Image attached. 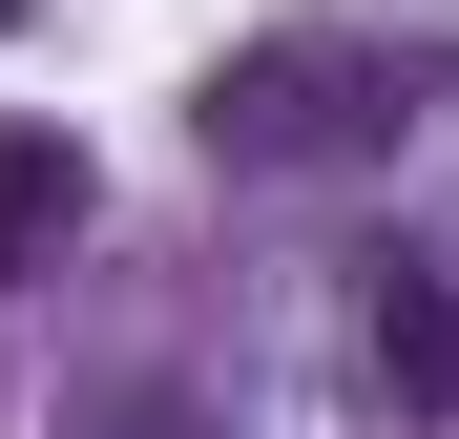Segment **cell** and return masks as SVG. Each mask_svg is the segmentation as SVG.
Returning a JSON list of instances; mask_svg holds the SVG:
<instances>
[{
  "instance_id": "obj_3",
  "label": "cell",
  "mask_w": 459,
  "mask_h": 439,
  "mask_svg": "<svg viewBox=\"0 0 459 439\" xmlns=\"http://www.w3.org/2000/svg\"><path fill=\"white\" fill-rule=\"evenodd\" d=\"M63 231H84V146L63 126H0V272H42Z\"/></svg>"
},
{
  "instance_id": "obj_4",
  "label": "cell",
  "mask_w": 459,
  "mask_h": 439,
  "mask_svg": "<svg viewBox=\"0 0 459 439\" xmlns=\"http://www.w3.org/2000/svg\"><path fill=\"white\" fill-rule=\"evenodd\" d=\"M105 439H209V418H188V398H126V418H105Z\"/></svg>"
},
{
  "instance_id": "obj_2",
  "label": "cell",
  "mask_w": 459,
  "mask_h": 439,
  "mask_svg": "<svg viewBox=\"0 0 459 439\" xmlns=\"http://www.w3.org/2000/svg\"><path fill=\"white\" fill-rule=\"evenodd\" d=\"M376 377L418 418H459V272H376Z\"/></svg>"
},
{
  "instance_id": "obj_1",
  "label": "cell",
  "mask_w": 459,
  "mask_h": 439,
  "mask_svg": "<svg viewBox=\"0 0 459 439\" xmlns=\"http://www.w3.org/2000/svg\"><path fill=\"white\" fill-rule=\"evenodd\" d=\"M188 126H209V168H355L418 126V42H230Z\"/></svg>"
}]
</instances>
